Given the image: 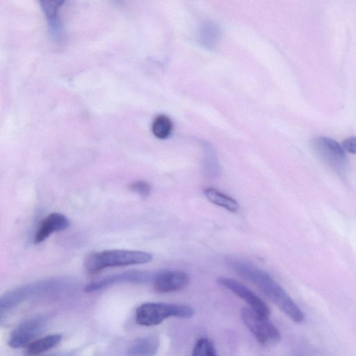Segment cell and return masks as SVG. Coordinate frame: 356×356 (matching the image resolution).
<instances>
[{"mask_svg":"<svg viewBox=\"0 0 356 356\" xmlns=\"http://www.w3.org/2000/svg\"><path fill=\"white\" fill-rule=\"evenodd\" d=\"M229 264L237 274L254 285L292 321L296 323L304 321L305 316L302 310L267 272L241 259H230Z\"/></svg>","mask_w":356,"mask_h":356,"instance_id":"cell-1","label":"cell"},{"mask_svg":"<svg viewBox=\"0 0 356 356\" xmlns=\"http://www.w3.org/2000/svg\"><path fill=\"white\" fill-rule=\"evenodd\" d=\"M152 255L147 252L128 250H109L88 254L84 266L90 275L109 267L143 264L149 262Z\"/></svg>","mask_w":356,"mask_h":356,"instance_id":"cell-2","label":"cell"},{"mask_svg":"<svg viewBox=\"0 0 356 356\" xmlns=\"http://www.w3.org/2000/svg\"><path fill=\"white\" fill-rule=\"evenodd\" d=\"M193 313V309L186 305L147 302L136 309V321L143 326H152L161 323L169 317L189 318Z\"/></svg>","mask_w":356,"mask_h":356,"instance_id":"cell-3","label":"cell"},{"mask_svg":"<svg viewBox=\"0 0 356 356\" xmlns=\"http://www.w3.org/2000/svg\"><path fill=\"white\" fill-rule=\"evenodd\" d=\"M241 318L259 343L268 346L280 341V332L268 317L258 314L250 307H243L241 311Z\"/></svg>","mask_w":356,"mask_h":356,"instance_id":"cell-4","label":"cell"},{"mask_svg":"<svg viewBox=\"0 0 356 356\" xmlns=\"http://www.w3.org/2000/svg\"><path fill=\"white\" fill-rule=\"evenodd\" d=\"M311 145L317 156L332 170L339 174L345 171L347 157L339 143L325 136H318L312 138Z\"/></svg>","mask_w":356,"mask_h":356,"instance_id":"cell-5","label":"cell"},{"mask_svg":"<svg viewBox=\"0 0 356 356\" xmlns=\"http://www.w3.org/2000/svg\"><path fill=\"white\" fill-rule=\"evenodd\" d=\"M58 286L55 279H47L12 289L0 296V307L10 308L35 296L46 294Z\"/></svg>","mask_w":356,"mask_h":356,"instance_id":"cell-6","label":"cell"},{"mask_svg":"<svg viewBox=\"0 0 356 356\" xmlns=\"http://www.w3.org/2000/svg\"><path fill=\"white\" fill-rule=\"evenodd\" d=\"M218 282L244 300L252 310L259 315L269 317L270 309L268 306L245 285L234 279L225 277H219Z\"/></svg>","mask_w":356,"mask_h":356,"instance_id":"cell-7","label":"cell"},{"mask_svg":"<svg viewBox=\"0 0 356 356\" xmlns=\"http://www.w3.org/2000/svg\"><path fill=\"white\" fill-rule=\"evenodd\" d=\"M157 272L130 270L111 275L89 283L85 287L86 292H92L120 282L145 283L154 281Z\"/></svg>","mask_w":356,"mask_h":356,"instance_id":"cell-8","label":"cell"},{"mask_svg":"<svg viewBox=\"0 0 356 356\" xmlns=\"http://www.w3.org/2000/svg\"><path fill=\"white\" fill-rule=\"evenodd\" d=\"M45 320L42 317L29 319L22 323L10 334L8 345L13 348L27 346L44 330Z\"/></svg>","mask_w":356,"mask_h":356,"instance_id":"cell-9","label":"cell"},{"mask_svg":"<svg viewBox=\"0 0 356 356\" xmlns=\"http://www.w3.org/2000/svg\"><path fill=\"white\" fill-rule=\"evenodd\" d=\"M188 275L181 270H165L156 273L154 289L159 293H169L186 288L189 284Z\"/></svg>","mask_w":356,"mask_h":356,"instance_id":"cell-10","label":"cell"},{"mask_svg":"<svg viewBox=\"0 0 356 356\" xmlns=\"http://www.w3.org/2000/svg\"><path fill=\"white\" fill-rule=\"evenodd\" d=\"M70 222L63 214L54 212L42 218L36 228L33 242L39 244L47 238L51 234L67 229Z\"/></svg>","mask_w":356,"mask_h":356,"instance_id":"cell-11","label":"cell"},{"mask_svg":"<svg viewBox=\"0 0 356 356\" xmlns=\"http://www.w3.org/2000/svg\"><path fill=\"white\" fill-rule=\"evenodd\" d=\"M158 340L152 337L136 339L130 346L128 353L131 356H153L159 348Z\"/></svg>","mask_w":356,"mask_h":356,"instance_id":"cell-12","label":"cell"},{"mask_svg":"<svg viewBox=\"0 0 356 356\" xmlns=\"http://www.w3.org/2000/svg\"><path fill=\"white\" fill-rule=\"evenodd\" d=\"M204 193L211 202L229 211L234 213L239 209L238 204L234 199L213 188H206Z\"/></svg>","mask_w":356,"mask_h":356,"instance_id":"cell-13","label":"cell"},{"mask_svg":"<svg viewBox=\"0 0 356 356\" xmlns=\"http://www.w3.org/2000/svg\"><path fill=\"white\" fill-rule=\"evenodd\" d=\"M60 334H50L35 340L27 346L26 353L28 355H37L45 352L55 346L61 340Z\"/></svg>","mask_w":356,"mask_h":356,"instance_id":"cell-14","label":"cell"},{"mask_svg":"<svg viewBox=\"0 0 356 356\" xmlns=\"http://www.w3.org/2000/svg\"><path fill=\"white\" fill-rule=\"evenodd\" d=\"M152 132L159 138H165L170 136L172 129V123L170 119L164 115H158L154 120Z\"/></svg>","mask_w":356,"mask_h":356,"instance_id":"cell-15","label":"cell"},{"mask_svg":"<svg viewBox=\"0 0 356 356\" xmlns=\"http://www.w3.org/2000/svg\"><path fill=\"white\" fill-rule=\"evenodd\" d=\"M42 9L48 19L51 26H56L57 13L58 8L60 7L61 1H40Z\"/></svg>","mask_w":356,"mask_h":356,"instance_id":"cell-16","label":"cell"},{"mask_svg":"<svg viewBox=\"0 0 356 356\" xmlns=\"http://www.w3.org/2000/svg\"><path fill=\"white\" fill-rule=\"evenodd\" d=\"M203 28V41L207 46L212 48L219 38L220 29L216 24L211 22Z\"/></svg>","mask_w":356,"mask_h":356,"instance_id":"cell-17","label":"cell"},{"mask_svg":"<svg viewBox=\"0 0 356 356\" xmlns=\"http://www.w3.org/2000/svg\"><path fill=\"white\" fill-rule=\"evenodd\" d=\"M130 191L136 193L142 197H147L151 192L150 185L145 181H136L129 185Z\"/></svg>","mask_w":356,"mask_h":356,"instance_id":"cell-18","label":"cell"},{"mask_svg":"<svg viewBox=\"0 0 356 356\" xmlns=\"http://www.w3.org/2000/svg\"><path fill=\"white\" fill-rule=\"evenodd\" d=\"M355 143H355V137L352 136V137H349V138L345 139L342 142L341 147H343L344 151L346 150L350 153L355 154V149H356Z\"/></svg>","mask_w":356,"mask_h":356,"instance_id":"cell-19","label":"cell"},{"mask_svg":"<svg viewBox=\"0 0 356 356\" xmlns=\"http://www.w3.org/2000/svg\"><path fill=\"white\" fill-rule=\"evenodd\" d=\"M209 356H216V352L212 353H211V354H210Z\"/></svg>","mask_w":356,"mask_h":356,"instance_id":"cell-20","label":"cell"}]
</instances>
